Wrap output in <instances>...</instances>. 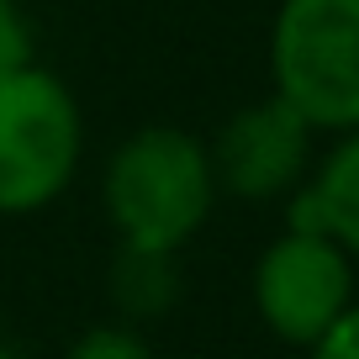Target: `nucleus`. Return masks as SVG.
<instances>
[{"label":"nucleus","mask_w":359,"mask_h":359,"mask_svg":"<svg viewBox=\"0 0 359 359\" xmlns=\"http://www.w3.org/2000/svg\"><path fill=\"white\" fill-rule=\"evenodd\" d=\"M111 296L127 317H164L180 296L175 254H133V248H122V259L111 269Z\"/></svg>","instance_id":"0eeeda50"},{"label":"nucleus","mask_w":359,"mask_h":359,"mask_svg":"<svg viewBox=\"0 0 359 359\" xmlns=\"http://www.w3.org/2000/svg\"><path fill=\"white\" fill-rule=\"evenodd\" d=\"M291 227L323 233L348 259H359V127L344 133V143L323 158V169L296 191Z\"/></svg>","instance_id":"423d86ee"},{"label":"nucleus","mask_w":359,"mask_h":359,"mask_svg":"<svg viewBox=\"0 0 359 359\" xmlns=\"http://www.w3.org/2000/svg\"><path fill=\"white\" fill-rule=\"evenodd\" d=\"M312 359H359V306H348V312L317 338Z\"/></svg>","instance_id":"9d476101"},{"label":"nucleus","mask_w":359,"mask_h":359,"mask_svg":"<svg viewBox=\"0 0 359 359\" xmlns=\"http://www.w3.org/2000/svg\"><path fill=\"white\" fill-rule=\"evenodd\" d=\"M0 359H22V354H16V348L6 344V338H0Z\"/></svg>","instance_id":"9b49d317"},{"label":"nucleus","mask_w":359,"mask_h":359,"mask_svg":"<svg viewBox=\"0 0 359 359\" xmlns=\"http://www.w3.org/2000/svg\"><path fill=\"white\" fill-rule=\"evenodd\" d=\"M275 95L312 122V133L359 127V0H280L269 27Z\"/></svg>","instance_id":"7ed1b4c3"},{"label":"nucleus","mask_w":359,"mask_h":359,"mask_svg":"<svg viewBox=\"0 0 359 359\" xmlns=\"http://www.w3.org/2000/svg\"><path fill=\"white\" fill-rule=\"evenodd\" d=\"M32 64V22L22 16L16 0H0V74Z\"/></svg>","instance_id":"1a4fd4ad"},{"label":"nucleus","mask_w":359,"mask_h":359,"mask_svg":"<svg viewBox=\"0 0 359 359\" xmlns=\"http://www.w3.org/2000/svg\"><path fill=\"white\" fill-rule=\"evenodd\" d=\"M206 154H212L217 191H233L243 201H269L302 185L306 158H312V122L291 101L269 95L227 116Z\"/></svg>","instance_id":"39448f33"},{"label":"nucleus","mask_w":359,"mask_h":359,"mask_svg":"<svg viewBox=\"0 0 359 359\" xmlns=\"http://www.w3.org/2000/svg\"><path fill=\"white\" fill-rule=\"evenodd\" d=\"M106 222L133 254H180L217 201L212 154L175 122H148L116 143L101 175Z\"/></svg>","instance_id":"f257e3e1"},{"label":"nucleus","mask_w":359,"mask_h":359,"mask_svg":"<svg viewBox=\"0 0 359 359\" xmlns=\"http://www.w3.org/2000/svg\"><path fill=\"white\" fill-rule=\"evenodd\" d=\"M64 359H158V354L133 323H101V327H85L64 348Z\"/></svg>","instance_id":"6e6552de"},{"label":"nucleus","mask_w":359,"mask_h":359,"mask_svg":"<svg viewBox=\"0 0 359 359\" xmlns=\"http://www.w3.org/2000/svg\"><path fill=\"white\" fill-rule=\"evenodd\" d=\"M259 323L296 348H312L354 306V259L323 233L285 227L254 264Z\"/></svg>","instance_id":"20e7f679"},{"label":"nucleus","mask_w":359,"mask_h":359,"mask_svg":"<svg viewBox=\"0 0 359 359\" xmlns=\"http://www.w3.org/2000/svg\"><path fill=\"white\" fill-rule=\"evenodd\" d=\"M85 116L64 74L32 64L0 74V217H32L74 185Z\"/></svg>","instance_id":"f03ea898"}]
</instances>
